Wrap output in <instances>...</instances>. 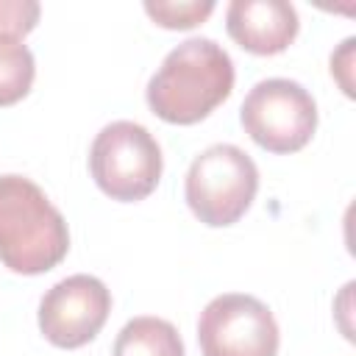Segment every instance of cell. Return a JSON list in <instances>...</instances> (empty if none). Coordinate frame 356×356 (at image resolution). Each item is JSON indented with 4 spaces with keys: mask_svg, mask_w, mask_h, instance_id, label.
I'll return each mask as SVG.
<instances>
[{
    "mask_svg": "<svg viewBox=\"0 0 356 356\" xmlns=\"http://www.w3.org/2000/svg\"><path fill=\"white\" fill-rule=\"evenodd\" d=\"M234 89V61L209 36H192L172 47L147 81L145 97L156 117L192 125L209 117Z\"/></svg>",
    "mask_w": 356,
    "mask_h": 356,
    "instance_id": "1",
    "label": "cell"
},
{
    "mask_svg": "<svg viewBox=\"0 0 356 356\" xmlns=\"http://www.w3.org/2000/svg\"><path fill=\"white\" fill-rule=\"evenodd\" d=\"M70 250L64 214L25 175H0V261L11 273L39 275Z\"/></svg>",
    "mask_w": 356,
    "mask_h": 356,
    "instance_id": "2",
    "label": "cell"
},
{
    "mask_svg": "<svg viewBox=\"0 0 356 356\" xmlns=\"http://www.w3.org/2000/svg\"><path fill=\"white\" fill-rule=\"evenodd\" d=\"M259 189L256 161L236 145L220 142L197 153L186 170L184 195L192 214L211 225H234L253 203Z\"/></svg>",
    "mask_w": 356,
    "mask_h": 356,
    "instance_id": "3",
    "label": "cell"
},
{
    "mask_svg": "<svg viewBox=\"0 0 356 356\" xmlns=\"http://www.w3.org/2000/svg\"><path fill=\"white\" fill-rule=\"evenodd\" d=\"M89 170L95 184L122 203L147 197L161 178L164 159L156 136L131 120H114L92 142Z\"/></svg>",
    "mask_w": 356,
    "mask_h": 356,
    "instance_id": "4",
    "label": "cell"
},
{
    "mask_svg": "<svg viewBox=\"0 0 356 356\" xmlns=\"http://www.w3.org/2000/svg\"><path fill=\"white\" fill-rule=\"evenodd\" d=\"M242 128L270 153H295L317 128V103L306 86L289 78H264L242 100Z\"/></svg>",
    "mask_w": 356,
    "mask_h": 356,
    "instance_id": "5",
    "label": "cell"
},
{
    "mask_svg": "<svg viewBox=\"0 0 356 356\" xmlns=\"http://www.w3.org/2000/svg\"><path fill=\"white\" fill-rule=\"evenodd\" d=\"M197 342L203 356H275L278 323L259 298L225 292L200 312Z\"/></svg>",
    "mask_w": 356,
    "mask_h": 356,
    "instance_id": "6",
    "label": "cell"
},
{
    "mask_svg": "<svg viewBox=\"0 0 356 356\" xmlns=\"http://www.w3.org/2000/svg\"><path fill=\"white\" fill-rule=\"evenodd\" d=\"M111 312V292L95 275L78 273L53 284L39 303V328L56 348L92 342Z\"/></svg>",
    "mask_w": 356,
    "mask_h": 356,
    "instance_id": "7",
    "label": "cell"
},
{
    "mask_svg": "<svg viewBox=\"0 0 356 356\" xmlns=\"http://www.w3.org/2000/svg\"><path fill=\"white\" fill-rule=\"evenodd\" d=\"M228 36L256 56L284 53L298 36V11L286 0H231L225 8Z\"/></svg>",
    "mask_w": 356,
    "mask_h": 356,
    "instance_id": "8",
    "label": "cell"
},
{
    "mask_svg": "<svg viewBox=\"0 0 356 356\" xmlns=\"http://www.w3.org/2000/svg\"><path fill=\"white\" fill-rule=\"evenodd\" d=\"M111 356H186L178 328L161 317H134L128 320L117 339Z\"/></svg>",
    "mask_w": 356,
    "mask_h": 356,
    "instance_id": "9",
    "label": "cell"
},
{
    "mask_svg": "<svg viewBox=\"0 0 356 356\" xmlns=\"http://www.w3.org/2000/svg\"><path fill=\"white\" fill-rule=\"evenodd\" d=\"M33 75V53L19 42H0V106L22 100L31 92Z\"/></svg>",
    "mask_w": 356,
    "mask_h": 356,
    "instance_id": "10",
    "label": "cell"
},
{
    "mask_svg": "<svg viewBox=\"0 0 356 356\" xmlns=\"http://www.w3.org/2000/svg\"><path fill=\"white\" fill-rule=\"evenodd\" d=\"M147 17L161 28H195L214 11V0H145Z\"/></svg>",
    "mask_w": 356,
    "mask_h": 356,
    "instance_id": "11",
    "label": "cell"
},
{
    "mask_svg": "<svg viewBox=\"0 0 356 356\" xmlns=\"http://www.w3.org/2000/svg\"><path fill=\"white\" fill-rule=\"evenodd\" d=\"M36 0H0V42H17L39 22Z\"/></svg>",
    "mask_w": 356,
    "mask_h": 356,
    "instance_id": "12",
    "label": "cell"
}]
</instances>
